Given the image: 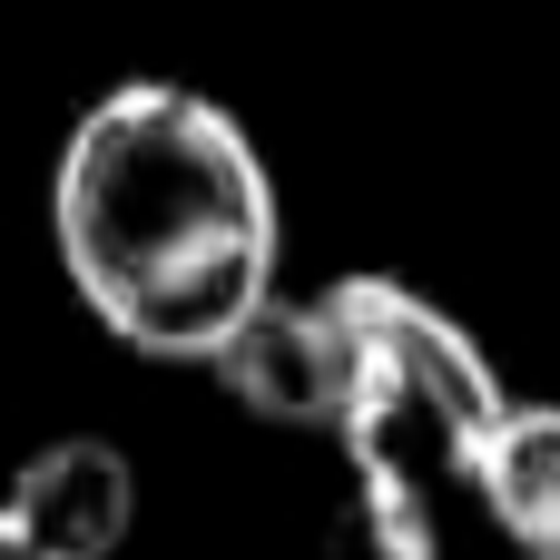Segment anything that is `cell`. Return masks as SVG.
<instances>
[{
  "label": "cell",
  "instance_id": "1",
  "mask_svg": "<svg viewBox=\"0 0 560 560\" xmlns=\"http://www.w3.org/2000/svg\"><path fill=\"white\" fill-rule=\"evenodd\" d=\"M49 246L69 295L128 354L217 364L276 295V177L207 89L118 79L59 138Z\"/></svg>",
  "mask_w": 560,
  "mask_h": 560
},
{
  "label": "cell",
  "instance_id": "2",
  "mask_svg": "<svg viewBox=\"0 0 560 560\" xmlns=\"http://www.w3.org/2000/svg\"><path fill=\"white\" fill-rule=\"evenodd\" d=\"M364 335L354 404L335 423L354 472V551L364 560H443L453 502H482V453L512 413L492 354L394 276H335Z\"/></svg>",
  "mask_w": 560,
  "mask_h": 560
},
{
  "label": "cell",
  "instance_id": "3",
  "mask_svg": "<svg viewBox=\"0 0 560 560\" xmlns=\"http://www.w3.org/2000/svg\"><path fill=\"white\" fill-rule=\"evenodd\" d=\"M354 374H364V335H354L345 285H325V295H266L226 335V354H217V384L256 423H305V433L345 423Z\"/></svg>",
  "mask_w": 560,
  "mask_h": 560
},
{
  "label": "cell",
  "instance_id": "4",
  "mask_svg": "<svg viewBox=\"0 0 560 560\" xmlns=\"http://www.w3.org/2000/svg\"><path fill=\"white\" fill-rule=\"evenodd\" d=\"M0 512L49 560H108L128 541V522H138V472H128V453L108 433H59V443H39L20 463Z\"/></svg>",
  "mask_w": 560,
  "mask_h": 560
},
{
  "label": "cell",
  "instance_id": "5",
  "mask_svg": "<svg viewBox=\"0 0 560 560\" xmlns=\"http://www.w3.org/2000/svg\"><path fill=\"white\" fill-rule=\"evenodd\" d=\"M482 512L522 560H560V404H512L482 453Z\"/></svg>",
  "mask_w": 560,
  "mask_h": 560
},
{
  "label": "cell",
  "instance_id": "6",
  "mask_svg": "<svg viewBox=\"0 0 560 560\" xmlns=\"http://www.w3.org/2000/svg\"><path fill=\"white\" fill-rule=\"evenodd\" d=\"M0 560H49V551H39V541H30V532H20V522L0 512Z\"/></svg>",
  "mask_w": 560,
  "mask_h": 560
}]
</instances>
